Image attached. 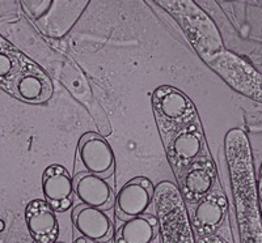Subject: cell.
<instances>
[{"mask_svg": "<svg viewBox=\"0 0 262 243\" xmlns=\"http://www.w3.org/2000/svg\"><path fill=\"white\" fill-rule=\"evenodd\" d=\"M154 109L159 123L163 121V128L174 131L176 134L180 126L193 123L194 107L190 101L181 92L172 88H160L154 94Z\"/></svg>", "mask_w": 262, "mask_h": 243, "instance_id": "6da1fadb", "label": "cell"}, {"mask_svg": "<svg viewBox=\"0 0 262 243\" xmlns=\"http://www.w3.org/2000/svg\"><path fill=\"white\" fill-rule=\"evenodd\" d=\"M78 160L84 170L106 179L114 172V153L109 142L97 134H85L81 136L78 147Z\"/></svg>", "mask_w": 262, "mask_h": 243, "instance_id": "7a4b0ae2", "label": "cell"}, {"mask_svg": "<svg viewBox=\"0 0 262 243\" xmlns=\"http://www.w3.org/2000/svg\"><path fill=\"white\" fill-rule=\"evenodd\" d=\"M203 149L202 132L194 123L180 128L173 135L168 144V158L177 177L184 173L198 160Z\"/></svg>", "mask_w": 262, "mask_h": 243, "instance_id": "3957f363", "label": "cell"}, {"mask_svg": "<svg viewBox=\"0 0 262 243\" xmlns=\"http://www.w3.org/2000/svg\"><path fill=\"white\" fill-rule=\"evenodd\" d=\"M154 198V186L144 177H137L123 184L116 198V211L119 220L134 218L147 212Z\"/></svg>", "mask_w": 262, "mask_h": 243, "instance_id": "277c9868", "label": "cell"}, {"mask_svg": "<svg viewBox=\"0 0 262 243\" xmlns=\"http://www.w3.org/2000/svg\"><path fill=\"white\" fill-rule=\"evenodd\" d=\"M74 193L80 204L102 211H109L116 203L111 184L101 177L88 172H78L75 174Z\"/></svg>", "mask_w": 262, "mask_h": 243, "instance_id": "5b68a950", "label": "cell"}, {"mask_svg": "<svg viewBox=\"0 0 262 243\" xmlns=\"http://www.w3.org/2000/svg\"><path fill=\"white\" fill-rule=\"evenodd\" d=\"M28 230L37 243H54L59 233L57 212L46 200H32L25 208Z\"/></svg>", "mask_w": 262, "mask_h": 243, "instance_id": "8992f818", "label": "cell"}, {"mask_svg": "<svg viewBox=\"0 0 262 243\" xmlns=\"http://www.w3.org/2000/svg\"><path fill=\"white\" fill-rule=\"evenodd\" d=\"M72 223L81 237L105 243L113 234V223L106 211L85 204H78L72 211Z\"/></svg>", "mask_w": 262, "mask_h": 243, "instance_id": "52a82bcc", "label": "cell"}, {"mask_svg": "<svg viewBox=\"0 0 262 243\" xmlns=\"http://www.w3.org/2000/svg\"><path fill=\"white\" fill-rule=\"evenodd\" d=\"M42 191L54 211L66 212L72 205L74 178L60 165H51L42 175Z\"/></svg>", "mask_w": 262, "mask_h": 243, "instance_id": "ba28073f", "label": "cell"}, {"mask_svg": "<svg viewBox=\"0 0 262 243\" xmlns=\"http://www.w3.org/2000/svg\"><path fill=\"white\" fill-rule=\"evenodd\" d=\"M214 186V173L210 161L196 160L182 175V192L189 203H200Z\"/></svg>", "mask_w": 262, "mask_h": 243, "instance_id": "9c48e42d", "label": "cell"}, {"mask_svg": "<svg viewBox=\"0 0 262 243\" xmlns=\"http://www.w3.org/2000/svg\"><path fill=\"white\" fill-rule=\"evenodd\" d=\"M158 234V220L142 214L122 221L116 233V243H152Z\"/></svg>", "mask_w": 262, "mask_h": 243, "instance_id": "30bf717a", "label": "cell"}, {"mask_svg": "<svg viewBox=\"0 0 262 243\" xmlns=\"http://www.w3.org/2000/svg\"><path fill=\"white\" fill-rule=\"evenodd\" d=\"M224 205L226 200L215 193H209L200 203H196L193 223L200 234H205L221 225L224 218Z\"/></svg>", "mask_w": 262, "mask_h": 243, "instance_id": "8fae6325", "label": "cell"}, {"mask_svg": "<svg viewBox=\"0 0 262 243\" xmlns=\"http://www.w3.org/2000/svg\"><path fill=\"white\" fill-rule=\"evenodd\" d=\"M74 243H97V242H95V240L88 239V238L80 237V238H76V239H75V242H74Z\"/></svg>", "mask_w": 262, "mask_h": 243, "instance_id": "7c38bea8", "label": "cell"}, {"mask_svg": "<svg viewBox=\"0 0 262 243\" xmlns=\"http://www.w3.org/2000/svg\"><path fill=\"white\" fill-rule=\"evenodd\" d=\"M201 243H224L221 239H216V238H209V239H202Z\"/></svg>", "mask_w": 262, "mask_h": 243, "instance_id": "4fadbf2b", "label": "cell"}]
</instances>
